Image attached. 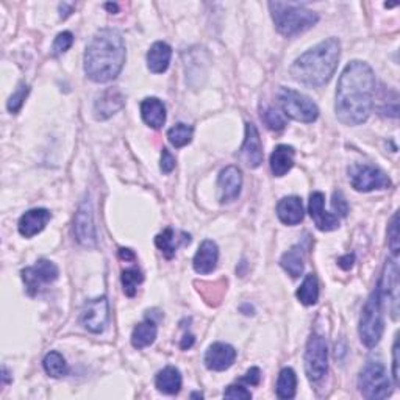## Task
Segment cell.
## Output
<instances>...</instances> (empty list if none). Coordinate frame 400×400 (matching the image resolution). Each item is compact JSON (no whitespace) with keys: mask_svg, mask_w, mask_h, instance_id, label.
<instances>
[{"mask_svg":"<svg viewBox=\"0 0 400 400\" xmlns=\"http://www.w3.org/2000/svg\"><path fill=\"white\" fill-rule=\"evenodd\" d=\"M392 377H394V383L399 384V339L396 338L394 347H392Z\"/></svg>","mask_w":400,"mask_h":400,"instance_id":"42","label":"cell"},{"mask_svg":"<svg viewBox=\"0 0 400 400\" xmlns=\"http://www.w3.org/2000/svg\"><path fill=\"white\" fill-rule=\"evenodd\" d=\"M329 369L327 343L321 335H311L305 351V370L311 382L324 379Z\"/></svg>","mask_w":400,"mask_h":400,"instance_id":"9","label":"cell"},{"mask_svg":"<svg viewBox=\"0 0 400 400\" xmlns=\"http://www.w3.org/2000/svg\"><path fill=\"white\" fill-rule=\"evenodd\" d=\"M125 63V42L116 28H100L85 52V73L95 83L119 76Z\"/></svg>","mask_w":400,"mask_h":400,"instance_id":"2","label":"cell"},{"mask_svg":"<svg viewBox=\"0 0 400 400\" xmlns=\"http://www.w3.org/2000/svg\"><path fill=\"white\" fill-rule=\"evenodd\" d=\"M280 264L293 278H299L303 273V268H305V264H303V247L300 244L293 246L286 254H283Z\"/></svg>","mask_w":400,"mask_h":400,"instance_id":"28","label":"cell"},{"mask_svg":"<svg viewBox=\"0 0 400 400\" xmlns=\"http://www.w3.org/2000/svg\"><path fill=\"white\" fill-rule=\"evenodd\" d=\"M170 58H172V49L169 44L158 41L147 52V68L153 73H163L169 68Z\"/></svg>","mask_w":400,"mask_h":400,"instance_id":"23","label":"cell"},{"mask_svg":"<svg viewBox=\"0 0 400 400\" xmlns=\"http://www.w3.org/2000/svg\"><path fill=\"white\" fill-rule=\"evenodd\" d=\"M310 216L314 220L316 227L322 232H333L339 227V219L335 214L325 211V197L322 192H313L310 196Z\"/></svg>","mask_w":400,"mask_h":400,"instance_id":"15","label":"cell"},{"mask_svg":"<svg viewBox=\"0 0 400 400\" xmlns=\"http://www.w3.org/2000/svg\"><path fill=\"white\" fill-rule=\"evenodd\" d=\"M236 360V351L235 347L225 343H214L208 347V351L205 353V366L210 370H227L228 367L233 366Z\"/></svg>","mask_w":400,"mask_h":400,"instance_id":"16","label":"cell"},{"mask_svg":"<svg viewBox=\"0 0 400 400\" xmlns=\"http://www.w3.org/2000/svg\"><path fill=\"white\" fill-rule=\"evenodd\" d=\"M383 329V299L379 290H375L369 295V299L366 300L361 311L358 329L361 343L369 347V349H372V347L380 343Z\"/></svg>","mask_w":400,"mask_h":400,"instance_id":"5","label":"cell"},{"mask_svg":"<svg viewBox=\"0 0 400 400\" xmlns=\"http://www.w3.org/2000/svg\"><path fill=\"white\" fill-rule=\"evenodd\" d=\"M2 374H4V375H2V379H4V384H6V383H10V377H8L10 374H8V369H6L5 366L2 367Z\"/></svg>","mask_w":400,"mask_h":400,"instance_id":"46","label":"cell"},{"mask_svg":"<svg viewBox=\"0 0 400 400\" xmlns=\"http://www.w3.org/2000/svg\"><path fill=\"white\" fill-rule=\"evenodd\" d=\"M298 299L307 307L314 305L317 299H319V283H317V277L314 273H308L305 280H303V283L298 290Z\"/></svg>","mask_w":400,"mask_h":400,"instance_id":"29","label":"cell"},{"mask_svg":"<svg viewBox=\"0 0 400 400\" xmlns=\"http://www.w3.org/2000/svg\"><path fill=\"white\" fill-rule=\"evenodd\" d=\"M175 165H177V161H175L174 155L170 153L167 149H163V152H161V163H160L161 172L170 174L175 169Z\"/></svg>","mask_w":400,"mask_h":400,"instance_id":"40","label":"cell"},{"mask_svg":"<svg viewBox=\"0 0 400 400\" xmlns=\"http://www.w3.org/2000/svg\"><path fill=\"white\" fill-rule=\"evenodd\" d=\"M141 117L152 129H161L166 122V107L157 98H147L141 102Z\"/></svg>","mask_w":400,"mask_h":400,"instance_id":"22","label":"cell"},{"mask_svg":"<svg viewBox=\"0 0 400 400\" xmlns=\"http://www.w3.org/2000/svg\"><path fill=\"white\" fill-rule=\"evenodd\" d=\"M125 105V99L119 90H110L103 91L98 100L94 103V116L98 121H105L108 117H111L113 114H116L117 111L122 110V107Z\"/></svg>","mask_w":400,"mask_h":400,"instance_id":"17","label":"cell"},{"mask_svg":"<svg viewBox=\"0 0 400 400\" xmlns=\"http://www.w3.org/2000/svg\"><path fill=\"white\" fill-rule=\"evenodd\" d=\"M143 272H141L138 268H130L122 271L121 276V281H122V288L125 295L129 298H135V294L138 291V285L143 283Z\"/></svg>","mask_w":400,"mask_h":400,"instance_id":"33","label":"cell"},{"mask_svg":"<svg viewBox=\"0 0 400 400\" xmlns=\"http://www.w3.org/2000/svg\"><path fill=\"white\" fill-rule=\"evenodd\" d=\"M58 276H60V271H58L57 264L49 260H40L36 261L35 266L22 271V280H24L27 291L30 295L38 294L42 285L54 283Z\"/></svg>","mask_w":400,"mask_h":400,"instance_id":"12","label":"cell"},{"mask_svg":"<svg viewBox=\"0 0 400 400\" xmlns=\"http://www.w3.org/2000/svg\"><path fill=\"white\" fill-rule=\"evenodd\" d=\"M52 213L46 208H35L27 211L25 214H22V218L19 219V233L24 236V238H33L35 235L41 233L44 228H46Z\"/></svg>","mask_w":400,"mask_h":400,"instance_id":"18","label":"cell"},{"mask_svg":"<svg viewBox=\"0 0 400 400\" xmlns=\"http://www.w3.org/2000/svg\"><path fill=\"white\" fill-rule=\"evenodd\" d=\"M240 157L252 169L258 167L263 163V146L260 133H258L255 125L250 122L246 124V138H244Z\"/></svg>","mask_w":400,"mask_h":400,"instance_id":"14","label":"cell"},{"mask_svg":"<svg viewBox=\"0 0 400 400\" xmlns=\"http://www.w3.org/2000/svg\"><path fill=\"white\" fill-rule=\"evenodd\" d=\"M105 8L110 10L111 13H117V10H119V6H117L116 4H105Z\"/></svg>","mask_w":400,"mask_h":400,"instance_id":"47","label":"cell"},{"mask_svg":"<svg viewBox=\"0 0 400 400\" xmlns=\"http://www.w3.org/2000/svg\"><path fill=\"white\" fill-rule=\"evenodd\" d=\"M388 241H389V247L392 250V254L397 255L399 254V247H400V235H399V214L396 213L394 216L391 219V224L388 228Z\"/></svg>","mask_w":400,"mask_h":400,"instance_id":"37","label":"cell"},{"mask_svg":"<svg viewBox=\"0 0 400 400\" xmlns=\"http://www.w3.org/2000/svg\"><path fill=\"white\" fill-rule=\"evenodd\" d=\"M269 8L278 33L288 36V38L310 30L319 20L317 13L311 11L299 4L271 2Z\"/></svg>","mask_w":400,"mask_h":400,"instance_id":"4","label":"cell"},{"mask_svg":"<svg viewBox=\"0 0 400 400\" xmlns=\"http://www.w3.org/2000/svg\"><path fill=\"white\" fill-rule=\"evenodd\" d=\"M331 205H333V210H335L339 216H347V213H349V205H347V200L344 199L343 192L336 191L335 194H333V200H331Z\"/></svg>","mask_w":400,"mask_h":400,"instance_id":"39","label":"cell"},{"mask_svg":"<svg viewBox=\"0 0 400 400\" xmlns=\"http://www.w3.org/2000/svg\"><path fill=\"white\" fill-rule=\"evenodd\" d=\"M72 44H73V35L71 32L58 33V36L54 41V46H52L54 55H61V54H64V52H68Z\"/></svg>","mask_w":400,"mask_h":400,"instance_id":"36","label":"cell"},{"mask_svg":"<svg viewBox=\"0 0 400 400\" xmlns=\"http://www.w3.org/2000/svg\"><path fill=\"white\" fill-rule=\"evenodd\" d=\"M157 324L152 319H144L143 322H139L131 333V346L135 349H144V347H149L151 344L155 343L157 339Z\"/></svg>","mask_w":400,"mask_h":400,"instance_id":"26","label":"cell"},{"mask_svg":"<svg viewBox=\"0 0 400 400\" xmlns=\"http://www.w3.org/2000/svg\"><path fill=\"white\" fill-rule=\"evenodd\" d=\"M298 388V377L291 367L281 369L277 380V397L278 399H293Z\"/></svg>","mask_w":400,"mask_h":400,"instance_id":"30","label":"cell"},{"mask_svg":"<svg viewBox=\"0 0 400 400\" xmlns=\"http://www.w3.org/2000/svg\"><path fill=\"white\" fill-rule=\"evenodd\" d=\"M44 370H46L47 375L54 377V379H61L66 374H68V363H66L64 357L60 352H49L46 357L42 360Z\"/></svg>","mask_w":400,"mask_h":400,"instance_id":"31","label":"cell"},{"mask_svg":"<svg viewBox=\"0 0 400 400\" xmlns=\"http://www.w3.org/2000/svg\"><path fill=\"white\" fill-rule=\"evenodd\" d=\"M192 135H194V129H192L188 124L180 122V124L174 125L172 129H169L167 139L174 147L180 149V147H184L191 143Z\"/></svg>","mask_w":400,"mask_h":400,"instance_id":"32","label":"cell"},{"mask_svg":"<svg viewBox=\"0 0 400 400\" xmlns=\"http://www.w3.org/2000/svg\"><path fill=\"white\" fill-rule=\"evenodd\" d=\"M219 260V249L218 244L211 240H205L197 250V254L194 257V271L197 273H211L218 266Z\"/></svg>","mask_w":400,"mask_h":400,"instance_id":"19","label":"cell"},{"mask_svg":"<svg viewBox=\"0 0 400 400\" xmlns=\"http://www.w3.org/2000/svg\"><path fill=\"white\" fill-rule=\"evenodd\" d=\"M339 57V41L329 38L300 55L291 66V76L307 86H322L335 76Z\"/></svg>","mask_w":400,"mask_h":400,"instance_id":"3","label":"cell"},{"mask_svg":"<svg viewBox=\"0 0 400 400\" xmlns=\"http://www.w3.org/2000/svg\"><path fill=\"white\" fill-rule=\"evenodd\" d=\"M242 188V174L236 166H227L220 170L218 179V194L222 204L233 202L240 197Z\"/></svg>","mask_w":400,"mask_h":400,"instance_id":"13","label":"cell"},{"mask_svg":"<svg viewBox=\"0 0 400 400\" xmlns=\"http://www.w3.org/2000/svg\"><path fill=\"white\" fill-rule=\"evenodd\" d=\"M397 288H399V268L396 260H388L384 264V269L382 273V278L379 281V290L382 299H389L397 303Z\"/></svg>","mask_w":400,"mask_h":400,"instance_id":"21","label":"cell"},{"mask_svg":"<svg viewBox=\"0 0 400 400\" xmlns=\"http://www.w3.org/2000/svg\"><path fill=\"white\" fill-rule=\"evenodd\" d=\"M224 397L227 399H238V400H249L252 399V392L240 384H230L224 392Z\"/></svg>","mask_w":400,"mask_h":400,"instance_id":"38","label":"cell"},{"mask_svg":"<svg viewBox=\"0 0 400 400\" xmlns=\"http://www.w3.org/2000/svg\"><path fill=\"white\" fill-rule=\"evenodd\" d=\"M155 387L163 394L174 396L182 388V374L180 370L174 366H167L155 377Z\"/></svg>","mask_w":400,"mask_h":400,"instance_id":"25","label":"cell"},{"mask_svg":"<svg viewBox=\"0 0 400 400\" xmlns=\"http://www.w3.org/2000/svg\"><path fill=\"white\" fill-rule=\"evenodd\" d=\"M358 388L363 397L382 400L391 396L392 387L384 366L379 360H369L358 375Z\"/></svg>","mask_w":400,"mask_h":400,"instance_id":"6","label":"cell"},{"mask_svg":"<svg viewBox=\"0 0 400 400\" xmlns=\"http://www.w3.org/2000/svg\"><path fill=\"white\" fill-rule=\"evenodd\" d=\"M192 344H194V336H192L191 333H189V335L187 333V335H184L183 339H182L180 347L183 351H187V349H189V347H192Z\"/></svg>","mask_w":400,"mask_h":400,"instance_id":"44","label":"cell"},{"mask_svg":"<svg viewBox=\"0 0 400 400\" xmlns=\"http://www.w3.org/2000/svg\"><path fill=\"white\" fill-rule=\"evenodd\" d=\"M303 204L298 196L283 197L277 205V216L286 225H298L303 220Z\"/></svg>","mask_w":400,"mask_h":400,"instance_id":"20","label":"cell"},{"mask_svg":"<svg viewBox=\"0 0 400 400\" xmlns=\"http://www.w3.org/2000/svg\"><path fill=\"white\" fill-rule=\"evenodd\" d=\"M294 147L280 144L271 155V170L276 177L286 175L294 166Z\"/></svg>","mask_w":400,"mask_h":400,"instance_id":"24","label":"cell"},{"mask_svg":"<svg viewBox=\"0 0 400 400\" xmlns=\"http://www.w3.org/2000/svg\"><path fill=\"white\" fill-rule=\"evenodd\" d=\"M263 119L266 122V125L271 130H276V131H280V130H283L285 129V117L281 116L277 110H273V108H268L264 111V114H263Z\"/></svg>","mask_w":400,"mask_h":400,"instance_id":"35","label":"cell"},{"mask_svg":"<svg viewBox=\"0 0 400 400\" xmlns=\"http://www.w3.org/2000/svg\"><path fill=\"white\" fill-rule=\"evenodd\" d=\"M119 257L125 261H133V260H135V254H133V250H130V249H121L119 250Z\"/></svg>","mask_w":400,"mask_h":400,"instance_id":"45","label":"cell"},{"mask_svg":"<svg viewBox=\"0 0 400 400\" xmlns=\"http://www.w3.org/2000/svg\"><path fill=\"white\" fill-rule=\"evenodd\" d=\"M375 73L370 66L355 60L341 73L336 90L335 111L346 125H360L367 121L374 108Z\"/></svg>","mask_w":400,"mask_h":400,"instance_id":"1","label":"cell"},{"mask_svg":"<svg viewBox=\"0 0 400 400\" xmlns=\"http://www.w3.org/2000/svg\"><path fill=\"white\" fill-rule=\"evenodd\" d=\"M28 93H30V86H28V85L20 83L18 86V90L11 94V98L8 100V105H6V107H8L10 113H13V114L19 113V110L22 108V105H24Z\"/></svg>","mask_w":400,"mask_h":400,"instance_id":"34","label":"cell"},{"mask_svg":"<svg viewBox=\"0 0 400 400\" xmlns=\"http://www.w3.org/2000/svg\"><path fill=\"white\" fill-rule=\"evenodd\" d=\"M73 233L80 246L93 249L98 246V233H95L93 205L90 200H83L78 205V210L73 219Z\"/></svg>","mask_w":400,"mask_h":400,"instance_id":"10","label":"cell"},{"mask_svg":"<svg viewBox=\"0 0 400 400\" xmlns=\"http://www.w3.org/2000/svg\"><path fill=\"white\" fill-rule=\"evenodd\" d=\"M110 321V305L105 295L88 300L80 313V322L91 333H102Z\"/></svg>","mask_w":400,"mask_h":400,"instance_id":"11","label":"cell"},{"mask_svg":"<svg viewBox=\"0 0 400 400\" xmlns=\"http://www.w3.org/2000/svg\"><path fill=\"white\" fill-rule=\"evenodd\" d=\"M189 241L191 236L187 233L183 235V238H177V233L172 228H166V230H163V233H160L157 238H155V244H157V247L166 255V258H172L180 244H187Z\"/></svg>","mask_w":400,"mask_h":400,"instance_id":"27","label":"cell"},{"mask_svg":"<svg viewBox=\"0 0 400 400\" xmlns=\"http://www.w3.org/2000/svg\"><path fill=\"white\" fill-rule=\"evenodd\" d=\"M242 380L249 383L250 387H258L261 382V370L258 367H250L246 372V375L242 377Z\"/></svg>","mask_w":400,"mask_h":400,"instance_id":"41","label":"cell"},{"mask_svg":"<svg viewBox=\"0 0 400 400\" xmlns=\"http://www.w3.org/2000/svg\"><path fill=\"white\" fill-rule=\"evenodd\" d=\"M347 172H349V180L352 188L360 192L387 189L391 187L389 177L379 167L369 165H352Z\"/></svg>","mask_w":400,"mask_h":400,"instance_id":"8","label":"cell"},{"mask_svg":"<svg viewBox=\"0 0 400 400\" xmlns=\"http://www.w3.org/2000/svg\"><path fill=\"white\" fill-rule=\"evenodd\" d=\"M191 397H192V399H196V397H200V399H202L204 396L200 394V392H194V394H191Z\"/></svg>","mask_w":400,"mask_h":400,"instance_id":"48","label":"cell"},{"mask_svg":"<svg viewBox=\"0 0 400 400\" xmlns=\"http://www.w3.org/2000/svg\"><path fill=\"white\" fill-rule=\"evenodd\" d=\"M277 99L283 113L294 121L311 124L319 117V108L316 103L299 91L291 90V88H280Z\"/></svg>","mask_w":400,"mask_h":400,"instance_id":"7","label":"cell"},{"mask_svg":"<svg viewBox=\"0 0 400 400\" xmlns=\"http://www.w3.org/2000/svg\"><path fill=\"white\" fill-rule=\"evenodd\" d=\"M353 261H355V255H346V257H341L338 263H339L341 268L347 271V269L352 268Z\"/></svg>","mask_w":400,"mask_h":400,"instance_id":"43","label":"cell"}]
</instances>
